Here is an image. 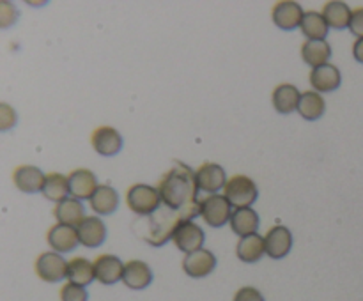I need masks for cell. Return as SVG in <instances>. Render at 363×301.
I'll return each instance as SVG.
<instances>
[{
    "label": "cell",
    "mask_w": 363,
    "mask_h": 301,
    "mask_svg": "<svg viewBox=\"0 0 363 301\" xmlns=\"http://www.w3.org/2000/svg\"><path fill=\"white\" fill-rule=\"evenodd\" d=\"M158 191L162 204L181 212L186 220H191L201 212V202L197 200V181L195 172L184 163H176L165 176L160 179Z\"/></svg>",
    "instance_id": "obj_1"
},
{
    "label": "cell",
    "mask_w": 363,
    "mask_h": 301,
    "mask_svg": "<svg viewBox=\"0 0 363 301\" xmlns=\"http://www.w3.org/2000/svg\"><path fill=\"white\" fill-rule=\"evenodd\" d=\"M184 220L186 218L181 212L162 204L158 211L152 212L151 216H145V220H137L133 223V230L152 246H162L172 237L176 227Z\"/></svg>",
    "instance_id": "obj_2"
},
{
    "label": "cell",
    "mask_w": 363,
    "mask_h": 301,
    "mask_svg": "<svg viewBox=\"0 0 363 301\" xmlns=\"http://www.w3.org/2000/svg\"><path fill=\"white\" fill-rule=\"evenodd\" d=\"M126 204L135 215L151 216L162 205V195L158 188L149 184H133L126 193Z\"/></svg>",
    "instance_id": "obj_3"
},
{
    "label": "cell",
    "mask_w": 363,
    "mask_h": 301,
    "mask_svg": "<svg viewBox=\"0 0 363 301\" xmlns=\"http://www.w3.org/2000/svg\"><path fill=\"white\" fill-rule=\"evenodd\" d=\"M223 195L230 205L241 209L250 208L255 200H257V186L254 181L247 176H234L227 181L225 188H223Z\"/></svg>",
    "instance_id": "obj_4"
},
{
    "label": "cell",
    "mask_w": 363,
    "mask_h": 301,
    "mask_svg": "<svg viewBox=\"0 0 363 301\" xmlns=\"http://www.w3.org/2000/svg\"><path fill=\"white\" fill-rule=\"evenodd\" d=\"M230 202L227 200L225 195H209V197L201 200V216L206 220V223L211 227H222L227 222H230Z\"/></svg>",
    "instance_id": "obj_5"
},
{
    "label": "cell",
    "mask_w": 363,
    "mask_h": 301,
    "mask_svg": "<svg viewBox=\"0 0 363 301\" xmlns=\"http://www.w3.org/2000/svg\"><path fill=\"white\" fill-rule=\"evenodd\" d=\"M172 239L176 243V246L179 248L184 254H194V251L201 250L202 244H204V230L197 225V223L190 222V220H184L179 225L176 227L172 234Z\"/></svg>",
    "instance_id": "obj_6"
},
{
    "label": "cell",
    "mask_w": 363,
    "mask_h": 301,
    "mask_svg": "<svg viewBox=\"0 0 363 301\" xmlns=\"http://www.w3.org/2000/svg\"><path fill=\"white\" fill-rule=\"evenodd\" d=\"M67 266L69 262L64 261L57 251H46L35 261V273L45 282H60L67 278Z\"/></svg>",
    "instance_id": "obj_7"
},
{
    "label": "cell",
    "mask_w": 363,
    "mask_h": 301,
    "mask_svg": "<svg viewBox=\"0 0 363 301\" xmlns=\"http://www.w3.org/2000/svg\"><path fill=\"white\" fill-rule=\"evenodd\" d=\"M216 268V257L213 251L201 248V250L188 254L183 261V269L191 278H204L211 275L213 269Z\"/></svg>",
    "instance_id": "obj_8"
},
{
    "label": "cell",
    "mask_w": 363,
    "mask_h": 301,
    "mask_svg": "<svg viewBox=\"0 0 363 301\" xmlns=\"http://www.w3.org/2000/svg\"><path fill=\"white\" fill-rule=\"evenodd\" d=\"M195 181L199 190L215 195L220 188H225V170L218 163H204L195 172Z\"/></svg>",
    "instance_id": "obj_9"
},
{
    "label": "cell",
    "mask_w": 363,
    "mask_h": 301,
    "mask_svg": "<svg viewBox=\"0 0 363 301\" xmlns=\"http://www.w3.org/2000/svg\"><path fill=\"white\" fill-rule=\"evenodd\" d=\"M124 266L121 262L119 257L116 255H99L98 259L94 261V271H96V280H99L105 285H113L119 280H123L124 275Z\"/></svg>",
    "instance_id": "obj_10"
},
{
    "label": "cell",
    "mask_w": 363,
    "mask_h": 301,
    "mask_svg": "<svg viewBox=\"0 0 363 301\" xmlns=\"http://www.w3.org/2000/svg\"><path fill=\"white\" fill-rule=\"evenodd\" d=\"M303 16L305 13L301 6L293 0H284L273 7V21L277 27L284 28V30H293V28L300 27Z\"/></svg>",
    "instance_id": "obj_11"
},
{
    "label": "cell",
    "mask_w": 363,
    "mask_h": 301,
    "mask_svg": "<svg viewBox=\"0 0 363 301\" xmlns=\"http://www.w3.org/2000/svg\"><path fill=\"white\" fill-rule=\"evenodd\" d=\"M14 184L23 193H38L43 191L46 176L41 169L34 165H20L13 174Z\"/></svg>",
    "instance_id": "obj_12"
},
{
    "label": "cell",
    "mask_w": 363,
    "mask_h": 301,
    "mask_svg": "<svg viewBox=\"0 0 363 301\" xmlns=\"http://www.w3.org/2000/svg\"><path fill=\"white\" fill-rule=\"evenodd\" d=\"M266 241V254L272 259H282L289 254L293 246V236L289 229L284 225H275L268 230L264 237Z\"/></svg>",
    "instance_id": "obj_13"
},
{
    "label": "cell",
    "mask_w": 363,
    "mask_h": 301,
    "mask_svg": "<svg viewBox=\"0 0 363 301\" xmlns=\"http://www.w3.org/2000/svg\"><path fill=\"white\" fill-rule=\"evenodd\" d=\"M98 188L96 176L89 169H77L69 174V191L73 198H78V200L89 198L91 200Z\"/></svg>",
    "instance_id": "obj_14"
},
{
    "label": "cell",
    "mask_w": 363,
    "mask_h": 301,
    "mask_svg": "<svg viewBox=\"0 0 363 301\" xmlns=\"http://www.w3.org/2000/svg\"><path fill=\"white\" fill-rule=\"evenodd\" d=\"M92 147L103 156H113L123 147V137L110 126H101L92 133Z\"/></svg>",
    "instance_id": "obj_15"
},
{
    "label": "cell",
    "mask_w": 363,
    "mask_h": 301,
    "mask_svg": "<svg viewBox=\"0 0 363 301\" xmlns=\"http://www.w3.org/2000/svg\"><path fill=\"white\" fill-rule=\"evenodd\" d=\"M340 81H342L340 71L333 64H325L311 71V84L318 92L337 91L340 87Z\"/></svg>",
    "instance_id": "obj_16"
},
{
    "label": "cell",
    "mask_w": 363,
    "mask_h": 301,
    "mask_svg": "<svg viewBox=\"0 0 363 301\" xmlns=\"http://www.w3.org/2000/svg\"><path fill=\"white\" fill-rule=\"evenodd\" d=\"M80 243L87 248H96L105 241L106 227L98 216H85L84 222L77 227Z\"/></svg>",
    "instance_id": "obj_17"
},
{
    "label": "cell",
    "mask_w": 363,
    "mask_h": 301,
    "mask_svg": "<svg viewBox=\"0 0 363 301\" xmlns=\"http://www.w3.org/2000/svg\"><path fill=\"white\" fill-rule=\"evenodd\" d=\"M48 243L57 251H71L80 243L77 227L57 223L48 230Z\"/></svg>",
    "instance_id": "obj_18"
},
{
    "label": "cell",
    "mask_w": 363,
    "mask_h": 301,
    "mask_svg": "<svg viewBox=\"0 0 363 301\" xmlns=\"http://www.w3.org/2000/svg\"><path fill=\"white\" fill-rule=\"evenodd\" d=\"M123 282L133 290L145 289L152 282V271L144 261H130L124 266Z\"/></svg>",
    "instance_id": "obj_19"
},
{
    "label": "cell",
    "mask_w": 363,
    "mask_h": 301,
    "mask_svg": "<svg viewBox=\"0 0 363 301\" xmlns=\"http://www.w3.org/2000/svg\"><path fill=\"white\" fill-rule=\"evenodd\" d=\"M236 254L243 262H247V264H254V262H257L259 259L266 254L264 237L259 236L257 232L240 237L236 246Z\"/></svg>",
    "instance_id": "obj_20"
},
{
    "label": "cell",
    "mask_w": 363,
    "mask_h": 301,
    "mask_svg": "<svg viewBox=\"0 0 363 301\" xmlns=\"http://www.w3.org/2000/svg\"><path fill=\"white\" fill-rule=\"evenodd\" d=\"M53 215L59 220V223H64V225L78 227L82 222H84V205L78 198H66V200L59 202L57 208L53 209Z\"/></svg>",
    "instance_id": "obj_21"
},
{
    "label": "cell",
    "mask_w": 363,
    "mask_h": 301,
    "mask_svg": "<svg viewBox=\"0 0 363 301\" xmlns=\"http://www.w3.org/2000/svg\"><path fill=\"white\" fill-rule=\"evenodd\" d=\"M301 92L293 84H282L273 91V106L280 113H291L298 110L300 105Z\"/></svg>",
    "instance_id": "obj_22"
},
{
    "label": "cell",
    "mask_w": 363,
    "mask_h": 301,
    "mask_svg": "<svg viewBox=\"0 0 363 301\" xmlns=\"http://www.w3.org/2000/svg\"><path fill=\"white\" fill-rule=\"evenodd\" d=\"M301 57H303L305 62L308 66H312V69L319 66H325L328 64L330 57H332V46L325 41H305L301 46Z\"/></svg>",
    "instance_id": "obj_23"
},
{
    "label": "cell",
    "mask_w": 363,
    "mask_h": 301,
    "mask_svg": "<svg viewBox=\"0 0 363 301\" xmlns=\"http://www.w3.org/2000/svg\"><path fill=\"white\" fill-rule=\"evenodd\" d=\"M230 227L238 236H248V234L257 232L259 215L252 208L236 209L230 216Z\"/></svg>",
    "instance_id": "obj_24"
},
{
    "label": "cell",
    "mask_w": 363,
    "mask_h": 301,
    "mask_svg": "<svg viewBox=\"0 0 363 301\" xmlns=\"http://www.w3.org/2000/svg\"><path fill=\"white\" fill-rule=\"evenodd\" d=\"M301 32H303L305 38H308V41H325V38L328 35V23H326L323 13H305L303 20L300 25Z\"/></svg>",
    "instance_id": "obj_25"
},
{
    "label": "cell",
    "mask_w": 363,
    "mask_h": 301,
    "mask_svg": "<svg viewBox=\"0 0 363 301\" xmlns=\"http://www.w3.org/2000/svg\"><path fill=\"white\" fill-rule=\"evenodd\" d=\"M323 16H325L328 27L346 28L350 27L353 13H351V9L344 2L332 0V2H326L325 7H323Z\"/></svg>",
    "instance_id": "obj_26"
},
{
    "label": "cell",
    "mask_w": 363,
    "mask_h": 301,
    "mask_svg": "<svg viewBox=\"0 0 363 301\" xmlns=\"http://www.w3.org/2000/svg\"><path fill=\"white\" fill-rule=\"evenodd\" d=\"M69 193V177L57 172H52L46 176L45 186H43V195H45L48 200H53L59 204V202L66 200Z\"/></svg>",
    "instance_id": "obj_27"
},
{
    "label": "cell",
    "mask_w": 363,
    "mask_h": 301,
    "mask_svg": "<svg viewBox=\"0 0 363 301\" xmlns=\"http://www.w3.org/2000/svg\"><path fill=\"white\" fill-rule=\"evenodd\" d=\"M67 280L71 283H77V285H89L92 280H96V271H94V262H89L87 259L77 257L73 261H69L67 266Z\"/></svg>",
    "instance_id": "obj_28"
},
{
    "label": "cell",
    "mask_w": 363,
    "mask_h": 301,
    "mask_svg": "<svg viewBox=\"0 0 363 301\" xmlns=\"http://www.w3.org/2000/svg\"><path fill=\"white\" fill-rule=\"evenodd\" d=\"M89 202H91V208L99 215H112L119 204V195L112 186H99Z\"/></svg>",
    "instance_id": "obj_29"
},
{
    "label": "cell",
    "mask_w": 363,
    "mask_h": 301,
    "mask_svg": "<svg viewBox=\"0 0 363 301\" xmlns=\"http://www.w3.org/2000/svg\"><path fill=\"white\" fill-rule=\"evenodd\" d=\"M298 112L303 119L307 120H318L319 117L325 113V99L318 92H301L300 105H298Z\"/></svg>",
    "instance_id": "obj_30"
},
{
    "label": "cell",
    "mask_w": 363,
    "mask_h": 301,
    "mask_svg": "<svg viewBox=\"0 0 363 301\" xmlns=\"http://www.w3.org/2000/svg\"><path fill=\"white\" fill-rule=\"evenodd\" d=\"M87 290L85 287L77 285V283L67 282L60 289V301H87Z\"/></svg>",
    "instance_id": "obj_31"
},
{
    "label": "cell",
    "mask_w": 363,
    "mask_h": 301,
    "mask_svg": "<svg viewBox=\"0 0 363 301\" xmlns=\"http://www.w3.org/2000/svg\"><path fill=\"white\" fill-rule=\"evenodd\" d=\"M14 124H16V113H14V110L9 105L2 103L0 105V130H9Z\"/></svg>",
    "instance_id": "obj_32"
},
{
    "label": "cell",
    "mask_w": 363,
    "mask_h": 301,
    "mask_svg": "<svg viewBox=\"0 0 363 301\" xmlns=\"http://www.w3.org/2000/svg\"><path fill=\"white\" fill-rule=\"evenodd\" d=\"M234 301H264V296L255 287H241L234 296Z\"/></svg>",
    "instance_id": "obj_33"
},
{
    "label": "cell",
    "mask_w": 363,
    "mask_h": 301,
    "mask_svg": "<svg viewBox=\"0 0 363 301\" xmlns=\"http://www.w3.org/2000/svg\"><path fill=\"white\" fill-rule=\"evenodd\" d=\"M16 20V11L9 2H0V25L2 27H9Z\"/></svg>",
    "instance_id": "obj_34"
},
{
    "label": "cell",
    "mask_w": 363,
    "mask_h": 301,
    "mask_svg": "<svg viewBox=\"0 0 363 301\" xmlns=\"http://www.w3.org/2000/svg\"><path fill=\"white\" fill-rule=\"evenodd\" d=\"M350 30L353 32L358 39L363 38V7L353 11V16H351V23H350Z\"/></svg>",
    "instance_id": "obj_35"
},
{
    "label": "cell",
    "mask_w": 363,
    "mask_h": 301,
    "mask_svg": "<svg viewBox=\"0 0 363 301\" xmlns=\"http://www.w3.org/2000/svg\"><path fill=\"white\" fill-rule=\"evenodd\" d=\"M353 55H354V59L358 60V62L363 64V38L362 39H357V41H354Z\"/></svg>",
    "instance_id": "obj_36"
}]
</instances>
